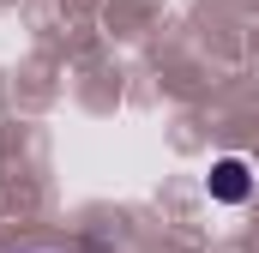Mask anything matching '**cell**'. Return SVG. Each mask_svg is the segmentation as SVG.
Returning <instances> with one entry per match:
<instances>
[{
  "label": "cell",
  "instance_id": "7a4b0ae2",
  "mask_svg": "<svg viewBox=\"0 0 259 253\" xmlns=\"http://www.w3.org/2000/svg\"><path fill=\"white\" fill-rule=\"evenodd\" d=\"M18 253H55V247H18Z\"/></svg>",
  "mask_w": 259,
  "mask_h": 253
},
{
  "label": "cell",
  "instance_id": "6da1fadb",
  "mask_svg": "<svg viewBox=\"0 0 259 253\" xmlns=\"http://www.w3.org/2000/svg\"><path fill=\"white\" fill-rule=\"evenodd\" d=\"M205 193H211L217 205H247V199H253V169H247V157H217L211 175H205Z\"/></svg>",
  "mask_w": 259,
  "mask_h": 253
}]
</instances>
